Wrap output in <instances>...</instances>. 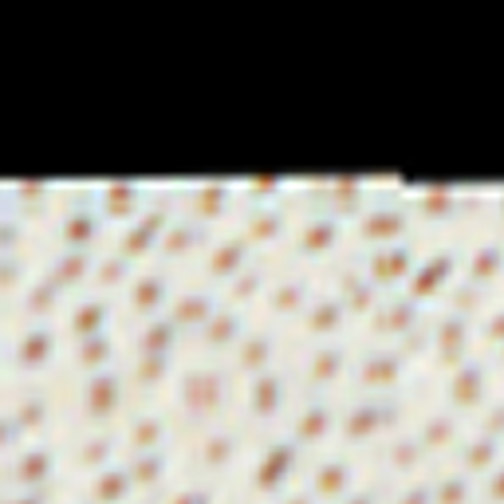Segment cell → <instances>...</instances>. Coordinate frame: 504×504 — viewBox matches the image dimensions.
Returning a JSON list of instances; mask_svg holds the SVG:
<instances>
[{"label": "cell", "instance_id": "1", "mask_svg": "<svg viewBox=\"0 0 504 504\" xmlns=\"http://www.w3.org/2000/svg\"><path fill=\"white\" fill-rule=\"evenodd\" d=\"M496 492H504V477H501V480H496Z\"/></svg>", "mask_w": 504, "mask_h": 504}]
</instances>
